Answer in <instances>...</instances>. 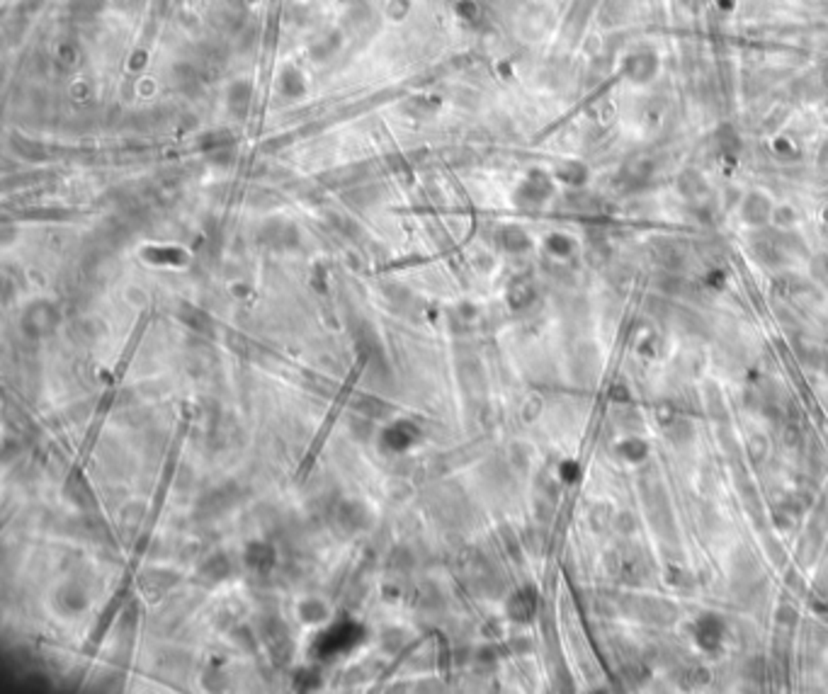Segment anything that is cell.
<instances>
[{
	"mask_svg": "<svg viewBox=\"0 0 828 694\" xmlns=\"http://www.w3.org/2000/svg\"><path fill=\"white\" fill-rule=\"evenodd\" d=\"M654 71H656V56H651V53H631L627 58V76L631 81L636 83L649 81V78H654Z\"/></svg>",
	"mask_w": 828,
	"mask_h": 694,
	"instance_id": "obj_1",
	"label": "cell"
}]
</instances>
